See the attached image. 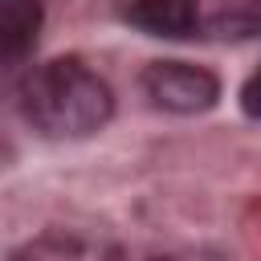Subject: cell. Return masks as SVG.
I'll return each instance as SVG.
<instances>
[{
	"label": "cell",
	"mask_w": 261,
	"mask_h": 261,
	"mask_svg": "<svg viewBox=\"0 0 261 261\" xmlns=\"http://www.w3.org/2000/svg\"><path fill=\"white\" fill-rule=\"evenodd\" d=\"M24 118L53 139H82L106 126L114 98L110 86L82 61H49L20 86Z\"/></svg>",
	"instance_id": "1"
},
{
	"label": "cell",
	"mask_w": 261,
	"mask_h": 261,
	"mask_svg": "<svg viewBox=\"0 0 261 261\" xmlns=\"http://www.w3.org/2000/svg\"><path fill=\"white\" fill-rule=\"evenodd\" d=\"M143 90L155 106L171 110V114H200L208 106H216L220 82L188 61H151L143 69Z\"/></svg>",
	"instance_id": "2"
},
{
	"label": "cell",
	"mask_w": 261,
	"mask_h": 261,
	"mask_svg": "<svg viewBox=\"0 0 261 261\" xmlns=\"http://www.w3.org/2000/svg\"><path fill=\"white\" fill-rule=\"evenodd\" d=\"M16 261H118V249L102 232H82V228H49L33 237Z\"/></svg>",
	"instance_id": "3"
},
{
	"label": "cell",
	"mask_w": 261,
	"mask_h": 261,
	"mask_svg": "<svg viewBox=\"0 0 261 261\" xmlns=\"http://www.w3.org/2000/svg\"><path fill=\"white\" fill-rule=\"evenodd\" d=\"M126 20L151 37H188L196 29V4L192 0H135L126 8Z\"/></svg>",
	"instance_id": "4"
},
{
	"label": "cell",
	"mask_w": 261,
	"mask_h": 261,
	"mask_svg": "<svg viewBox=\"0 0 261 261\" xmlns=\"http://www.w3.org/2000/svg\"><path fill=\"white\" fill-rule=\"evenodd\" d=\"M41 29V0H0V41L8 57H20Z\"/></svg>",
	"instance_id": "5"
},
{
	"label": "cell",
	"mask_w": 261,
	"mask_h": 261,
	"mask_svg": "<svg viewBox=\"0 0 261 261\" xmlns=\"http://www.w3.org/2000/svg\"><path fill=\"white\" fill-rule=\"evenodd\" d=\"M241 106H245L249 118H261V69L245 82V90H241Z\"/></svg>",
	"instance_id": "6"
},
{
	"label": "cell",
	"mask_w": 261,
	"mask_h": 261,
	"mask_svg": "<svg viewBox=\"0 0 261 261\" xmlns=\"http://www.w3.org/2000/svg\"><path fill=\"white\" fill-rule=\"evenodd\" d=\"M155 261H224V257H216V253H208V249H179V253H163V257H155Z\"/></svg>",
	"instance_id": "7"
}]
</instances>
